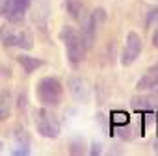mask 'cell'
<instances>
[{
    "instance_id": "13",
    "label": "cell",
    "mask_w": 158,
    "mask_h": 156,
    "mask_svg": "<svg viewBox=\"0 0 158 156\" xmlns=\"http://www.w3.org/2000/svg\"><path fill=\"white\" fill-rule=\"evenodd\" d=\"M8 4H10V0H0V15H4V11H6Z\"/></svg>"
},
{
    "instance_id": "11",
    "label": "cell",
    "mask_w": 158,
    "mask_h": 156,
    "mask_svg": "<svg viewBox=\"0 0 158 156\" xmlns=\"http://www.w3.org/2000/svg\"><path fill=\"white\" fill-rule=\"evenodd\" d=\"M17 61L21 63V67L24 69V72H26V74H32L37 67H41V65H43V61H41V60L32 58V56H19V58H17Z\"/></svg>"
},
{
    "instance_id": "12",
    "label": "cell",
    "mask_w": 158,
    "mask_h": 156,
    "mask_svg": "<svg viewBox=\"0 0 158 156\" xmlns=\"http://www.w3.org/2000/svg\"><path fill=\"white\" fill-rule=\"evenodd\" d=\"M10 115V97L8 93H2V97H0V121L6 119Z\"/></svg>"
},
{
    "instance_id": "14",
    "label": "cell",
    "mask_w": 158,
    "mask_h": 156,
    "mask_svg": "<svg viewBox=\"0 0 158 156\" xmlns=\"http://www.w3.org/2000/svg\"><path fill=\"white\" fill-rule=\"evenodd\" d=\"M152 45H154V48H158V26H156V30L152 34Z\"/></svg>"
},
{
    "instance_id": "3",
    "label": "cell",
    "mask_w": 158,
    "mask_h": 156,
    "mask_svg": "<svg viewBox=\"0 0 158 156\" xmlns=\"http://www.w3.org/2000/svg\"><path fill=\"white\" fill-rule=\"evenodd\" d=\"M35 95L43 106H58L63 99V86L56 76H45L35 86Z\"/></svg>"
},
{
    "instance_id": "9",
    "label": "cell",
    "mask_w": 158,
    "mask_h": 156,
    "mask_svg": "<svg viewBox=\"0 0 158 156\" xmlns=\"http://www.w3.org/2000/svg\"><path fill=\"white\" fill-rule=\"evenodd\" d=\"M69 91L76 101L86 102L89 99V88H88L86 80H82L80 76H71L69 78Z\"/></svg>"
},
{
    "instance_id": "8",
    "label": "cell",
    "mask_w": 158,
    "mask_h": 156,
    "mask_svg": "<svg viewBox=\"0 0 158 156\" xmlns=\"http://www.w3.org/2000/svg\"><path fill=\"white\" fill-rule=\"evenodd\" d=\"M136 88H138L139 91H147V89H154V88H158V61L152 63V65L143 72V76L138 80Z\"/></svg>"
},
{
    "instance_id": "2",
    "label": "cell",
    "mask_w": 158,
    "mask_h": 156,
    "mask_svg": "<svg viewBox=\"0 0 158 156\" xmlns=\"http://www.w3.org/2000/svg\"><path fill=\"white\" fill-rule=\"evenodd\" d=\"M0 41L4 47H17L23 50H30L34 47L32 32L24 26H17V23H8L0 28Z\"/></svg>"
},
{
    "instance_id": "10",
    "label": "cell",
    "mask_w": 158,
    "mask_h": 156,
    "mask_svg": "<svg viewBox=\"0 0 158 156\" xmlns=\"http://www.w3.org/2000/svg\"><path fill=\"white\" fill-rule=\"evenodd\" d=\"M65 10L76 23H80V24L86 23L88 15H86V6L82 0H65Z\"/></svg>"
},
{
    "instance_id": "4",
    "label": "cell",
    "mask_w": 158,
    "mask_h": 156,
    "mask_svg": "<svg viewBox=\"0 0 158 156\" xmlns=\"http://www.w3.org/2000/svg\"><path fill=\"white\" fill-rule=\"evenodd\" d=\"M35 128H37L39 136L48 138V139L58 138L60 136V130H61L60 121L56 119V115L50 110H47V106L35 112Z\"/></svg>"
},
{
    "instance_id": "5",
    "label": "cell",
    "mask_w": 158,
    "mask_h": 156,
    "mask_svg": "<svg viewBox=\"0 0 158 156\" xmlns=\"http://www.w3.org/2000/svg\"><path fill=\"white\" fill-rule=\"evenodd\" d=\"M141 50H143L141 37H139L136 32H128V35H127V43H125V48H123V56H121V63H123L125 67L132 65V63L139 58Z\"/></svg>"
},
{
    "instance_id": "6",
    "label": "cell",
    "mask_w": 158,
    "mask_h": 156,
    "mask_svg": "<svg viewBox=\"0 0 158 156\" xmlns=\"http://www.w3.org/2000/svg\"><path fill=\"white\" fill-rule=\"evenodd\" d=\"M104 21H106V13H104V10H101V8L95 10L93 13H89V17L86 19L82 35H84V41H86L88 47H91V43H93V39H95V35H97V32H99V28L102 26Z\"/></svg>"
},
{
    "instance_id": "7",
    "label": "cell",
    "mask_w": 158,
    "mask_h": 156,
    "mask_svg": "<svg viewBox=\"0 0 158 156\" xmlns=\"http://www.w3.org/2000/svg\"><path fill=\"white\" fill-rule=\"evenodd\" d=\"M28 4L30 0H10V4L4 11L8 23H23L24 15H26V10H28Z\"/></svg>"
},
{
    "instance_id": "1",
    "label": "cell",
    "mask_w": 158,
    "mask_h": 156,
    "mask_svg": "<svg viewBox=\"0 0 158 156\" xmlns=\"http://www.w3.org/2000/svg\"><path fill=\"white\" fill-rule=\"evenodd\" d=\"M63 45H65V54H67V60L73 67H78L84 60H86V54H88V45L84 41V35L82 32H78L76 28H71V26H65L60 34Z\"/></svg>"
}]
</instances>
